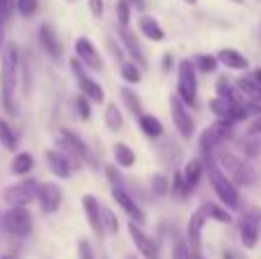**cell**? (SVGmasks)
<instances>
[{
  "mask_svg": "<svg viewBox=\"0 0 261 259\" xmlns=\"http://www.w3.org/2000/svg\"><path fill=\"white\" fill-rule=\"evenodd\" d=\"M71 71H73V76H76V83H78L81 94L85 96V99H90L92 103H103V101H106L103 87H101L94 78L87 76L85 69H83V64L78 62V60H71Z\"/></svg>",
  "mask_w": 261,
  "mask_h": 259,
  "instance_id": "10",
  "label": "cell"
},
{
  "mask_svg": "<svg viewBox=\"0 0 261 259\" xmlns=\"http://www.w3.org/2000/svg\"><path fill=\"white\" fill-rule=\"evenodd\" d=\"M216 58H218V62H220L225 69H229V71H248V69H250L248 55L241 53L239 48H231V46L220 48L216 53Z\"/></svg>",
  "mask_w": 261,
  "mask_h": 259,
  "instance_id": "17",
  "label": "cell"
},
{
  "mask_svg": "<svg viewBox=\"0 0 261 259\" xmlns=\"http://www.w3.org/2000/svg\"><path fill=\"white\" fill-rule=\"evenodd\" d=\"M138 28L149 41H156L158 44V41L165 39V30H163V25L153 16H149V14H142V16L138 18Z\"/></svg>",
  "mask_w": 261,
  "mask_h": 259,
  "instance_id": "24",
  "label": "cell"
},
{
  "mask_svg": "<svg viewBox=\"0 0 261 259\" xmlns=\"http://www.w3.org/2000/svg\"><path fill=\"white\" fill-rule=\"evenodd\" d=\"M206 220H208V216L199 206L197 211H193L188 225H186V241H188V248L193 255L202 252V234H204V227H206Z\"/></svg>",
  "mask_w": 261,
  "mask_h": 259,
  "instance_id": "11",
  "label": "cell"
},
{
  "mask_svg": "<svg viewBox=\"0 0 261 259\" xmlns=\"http://www.w3.org/2000/svg\"><path fill=\"white\" fill-rule=\"evenodd\" d=\"M76 55H78V62L85 64L87 69H92V71H101L103 69V60H101L99 50H96V46L92 44L87 37H78L76 39Z\"/></svg>",
  "mask_w": 261,
  "mask_h": 259,
  "instance_id": "14",
  "label": "cell"
},
{
  "mask_svg": "<svg viewBox=\"0 0 261 259\" xmlns=\"http://www.w3.org/2000/svg\"><path fill=\"white\" fill-rule=\"evenodd\" d=\"M35 168V159H32L30 154H28V151H21V154H16L14 156V161H12V174H28L30 172V170Z\"/></svg>",
  "mask_w": 261,
  "mask_h": 259,
  "instance_id": "32",
  "label": "cell"
},
{
  "mask_svg": "<svg viewBox=\"0 0 261 259\" xmlns=\"http://www.w3.org/2000/svg\"><path fill=\"white\" fill-rule=\"evenodd\" d=\"M236 133V124L229 119H216L213 124H208L199 136V149L202 156H213L220 147L227 145V140H231Z\"/></svg>",
  "mask_w": 261,
  "mask_h": 259,
  "instance_id": "4",
  "label": "cell"
},
{
  "mask_svg": "<svg viewBox=\"0 0 261 259\" xmlns=\"http://www.w3.org/2000/svg\"><path fill=\"white\" fill-rule=\"evenodd\" d=\"M172 259H193L190 255V248H188V241L179 234H174V248H172Z\"/></svg>",
  "mask_w": 261,
  "mask_h": 259,
  "instance_id": "37",
  "label": "cell"
},
{
  "mask_svg": "<svg viewBox=\"0 0 261 259\" xmlns=\"http://www.w3.org/2000/svg\"><path fill=\"white\" fill-rule=\"evenodd\" d=\"M39 44L50 58L58 60L60 55H62V44H60L58 35H55V30L48 25V23H44V25L39 28Z\"/></svg>",
  "mask_w": 261,
  "mask_h": 259,
  "instance_id": "22",
  "label": "cell"
},
{
  "mask_svg": "<svg viewBox=\"0 0 261 259\" xmlns=\"http://www.w3.org/2000/svg\"><path fill=\"white\" fill-rule=\"evenodd\" d=\"M170 113H172V122H174V128L181 136V140H193L197 126H195V119L190 115V108L176 94L170 96Z\"/></svg>",
  "mask_w": 261,
  "mask_h": 259,
  "instance_id": "7",
  "label": "cell"
},
{
  "mask_svg": "<svg viewBox=\"0 0 261 259\" xmlns=\"http://www.w3.org/2000/svg\"><path fill=\"white\" fill-rule=\"evenodd\" d=\"M101 220H103V229H106V234H117L119 232V220H117V216H115V211L113 209H101Z\"/></svg>",
  "mask_w": 261,
  "mask_h": 259,
  "instance_id": "36",
  "label": "cell"
},
{
  "mask_svg": "<svg viewBox=\"0 0 261 259\" xmlns=\"http://www.w3.org/2000/svg\"><path fill=\"white\" fill-rule=\"evenodd\" d=\"M87 7H90L92 16H94V18H101V16H103L106 3H103V0H87Z\"/></svg>",
  "mask_w": 261,
  "mask_h": 259,
  "instance_id": "45",
  "label": "cell"
},
{
  "mask_svg": "<svg viewBox=\"0 0 261 259\" xmlns=\"http://www.w3.org/2000/svg\"><path fill=\"white\" fill-rule=\"evenodd\" d=\"M113 151H115V161H117L119 168H133L135 165V151L130 149L126 142H117Z\"/></svg>",
  "mask_w": 261,
  "mask_h": 259,
  "instance_id": "30",
  "label": "cell"
},
{
  "mask_svg": "<svg viewBox=\"0 0 261 259\" xmlns=\"http://www.w3.org/2000/svg\"><path fill=\"white\" fill-rule=\"evenodd\" d=\"M128 259H138V257H128Z\"/></svg>",
  "mask_w": 261,
  "mask_h": 259,
  "instance_id": "57",
  "label": "cell"
},
{
  "mask_svg": "<svg viewBox=\"0 0 261 259\" xmlns=\"http://www.w3.org/2000/svg\"><path fill=\"white\" fill-rule=\"evenodd\" d=\"M241 145H243L245 156H250V159H254V156L261 154V142H257L252 136H245L243 140H241Z\"/></svg>",
  "mask_w": 261,
  "mask_h": 259,
  "instance_id": "40",
  "label": "cell"
},
{
  "mask_svg": "<svg viewBox=\"0 0 261 259\" xmlns=\"http://www.w3.org/2000/svg\"><path fill=\"white\" fill-rule=\"evenodd\" d=\"M216 96H222V99H229L234 101V103H243V96H241V92L236 90V83L231 81V78L227 76H220L216 81Z\"/></svg>",
  "mask_w": 261,
  "mask_h": 259,
  "instance_id": "26",
  "label": "cell"
},
{
  "mask_svg": "<svg viewBox=\"0 0 261 259\" xmlns=\"http://www.w3.org/2000/svg\"><path fill=\"white\" fill-rule=\"evenodd\" d=\"M236 227H239V239L241 246L245 250H254L259 246L261 239V211L259 206H250V209L241 211V216L236 218Z\"/></svg>",
  "mask_w": 261,
  "mask_h": 259,
  "instance_id": "6",
  "label": "cell"
},
{
  "mask_svg": "<svg viewBox=\"0 0 261 259\" xmlns=\"http://www.w3.org/2000/svg\"><path fill=\"white\" fill-rule=\"evenodd\" d=\"M248 76H250V78H252V81H254V83H257V85L261 87V67H254V69H252V71H250V73H248Z\"/></svg>",
  "mask_w": 261,
  "mask_h": 259,
  "instance_id": "49",
  "label": "cell"
},
{
  "mask_svg": "<svg viewBox=\"0 0 261 259\" xmlns=\"http://www.w3.org/2000/svg\"><path fill=\"white\" fill-rule=\"evenodd\" d=\"M14 7H16V0H0V25L12 16Z\"/></svg>",
  "mask_w": 261,
  "mask_h": 259,
  "instance_id": "43",
  "label": "cell"
},
{
  "mask_svg": "<svg viewBox=\"0 0 261 259\" xmlns=\"http://www.w3.org/2000/svg\"><path fill=\"white\" fill-rule=\"evenodd\" d=\"M151 191H153V195H158V197L167 195V193H170V179H167L163 172L153 174L151 177Z\"/></svg>",
  "mask_w": 261,
  "mask_h": 259,
  "instance_id": "38",
  "label": "cell"
},
{
  "mask_svg": "<svg viewBox=\"0 0 261 259\" xmlns=\"http://www.w3.org/2000/svg\"><path fill=\"white\" fill-rule=\"evenodd\" d=\"M46 161H48V170L60 179H67L71 177V168H81L78 165V159H69L67 154L62 151H55V149H48L46 151Z\"/></svg>",
  "mask_w": 261,
  "mask_h": 259,
  "instance_id": "15",
  "label": "cell"
},
{
  "mask_svg": "<svg viewBox=\"0 0 261 259\" xmlns=\"http://www.w3.org/2000/svg\"><path fill=\"white\" fill-rule=\"evenodd\" d=\"M119 37H122V44L126 48V55L133 58V62L138 64L140 69H147V58H144V50L140 46V39L128 30V28H119Z\"/></svg>",
  "mask_w": 261,
  "mask_h": 259,
  "instance_id": "19",
  "label": "cell"
},
{
  "mask_svg": "<svg viewBox=\"0 0 261 259\" xmlns=\"http://www.w3.org/2000/svg\"><path fill=\"white\" fill-rule=\"evenodd\" d=\"M204 161V168H206V177H208V184H211V191L216 193L218 202L222 206L236 214V211L243 209V197H241V188L222 172V168L218 165V161L213 156H202Z\"/></svg>",
  "mask_w": 261,
  "mask_h": 259,
  "instance_id": "2",
  "label": "cell"
},
{
  "mask_svg": "<svg viewBox=\"0 0 261 259\" xmlns=\"http://www.w3.org/2000/svg\"><path fill=\"white\" fill-rule=\"evenodd\" d=\"M181 174H184V182H186V186H188V191H190V193H195V188L199 186L202 177L206 174V168H204V161H202V159H190L188 163L184 165Z\"/></svg>",
  "mask_w": 261,
  "mask_h": 259,
  "instance_id": "20",
  "label": "cell"
},
{
  "mask_svg": "<svg viewBox=\"0 0 261 259\" xmlns=\"http://www.w3.org/2000/svg\"><path fill=\"white\" fill-rule=\"evenodd\" d=\"M37 200H39V206L44 214H55L62 204V188L58 184H39Z\"/></svg>",
  "mask_w": 261,
  "mask_h": 259,
  "instance_id": "16",
  "label": "cell"
},
{
  "mask_svg": "<svg viewBox=\"0 0 261 259\" xmlns=\"http://www.w3.org/2000/svg\"><path fill=\"white\" fill-rule=\"evenodd\" d=\"M119 94H122V101L126 103V110H130V113H133L135 117H140V115H142V101H140L138 92L124 85L122 90H119Z\"/></svg>",
  "mask_w": 261,
  "mask_h": 259,
  "instance_id": "31",
  "label": "cell"
},
{
  "mask_svg": "<svg viewBox=\"0 0 261 259\" xmlns=\"http://www.w3.org/2000/svg\"><path fill=\"white\" fill-rule=\"evenodd\" d=\"M170 193H172V197H176V200H186V197L190 195L188 186H186V182H184V174H181V170H179V172H174V177H172Z\"/></svg>",
  "mask_w": 261,
  "mask_h": 259,
  "instance_id": "33",
  "label": "cell"
},
{
  "mask_svg": "<svg viewBox=\"0 0 261 259\" xmlns=\"http://www.w3.org/2000/svg\"><path fill=\"white\" fill-rule=\"evenodd\" d=\"M37 191H39V182H35V179H23V182L5 188L3 200L7 202L9 206H28L37 197Z\"/></svg>",
  "mask_w": 261,
  "mask_h": 259,
  "instance_id": "8",
  "label": "cell"
},
{
  "mask_svg": "<svg viewBox=\"0 0 261 259\" xmlns=\"http://www.w3.org/2000/svg\"><path fill=\"white\" fill-rule=\"evenodd\" d=\"M113 200L122 206V211L130 218V223H135V225H144V223H147V214H144V209L133 200V195H130L126 188H122V186L113 188Z\"/></svg>",
  "mask_w": 261,
  "mask_h": 259,
  "instance_id": "12",
  "label": "cell"
},
{
  "mask_svg": "<svg viewBox=\"0 0 261 259\" xmlns=\"http://www.w3.org/2000/svg\"><path fill=\"white\" fill-rule=\"evenodd\" d=\"M199 81H197V69H195L193 60H181L176 67V96L184 101L188 108H197L199 106Z\"/></svg>",
  "mask_w": 261,
  "mask_h": 259,
  "instance_id": "5",
  "label": "cell"
},
{
  "mask_svg": "<svg viewBox=\"0 0 261 259\" xmlns=\"http://www.w3.org/2000/svg\"><path fill=\"white\" fill-rule=\"evenodd\" d=\"M60 140H62V145L67 147V149L71 151V154L76 156V159H81V161H90V163H92V154H90V149H87V145H85V142H83L73 131L64 128V131L60 133Z\"/></svg>",
  "mask_w": 261,
  "mask_h": 259,
  "instance_id": "21",
  "label": "cell"
},
{
  "mask_svg": "<svg viewBox=\"0 0 261 259\" xmlns=\"http://www.w3.org/2000/svg\"><path fill=\"white\" fill-rule=\"evenodd\" d=\"M130 5H135L138 9H144V0H128Z\"/></svg>",
  "mask_w": 261,
  "mask_h": 259,
  "instance_id": "51",
  "label": "cell"
},
{
  "mask_svg": "<svg viewBox=\"0 0 261 259\" xmlns=\"http://www.w3.org/2000/svg\"><path fill=\"white\" fill-rule=\"evenodd\" d=\"M78 257L81 259H96L90 241H85V239H81V243H78Z\"/></svg>",
  "mask_w": 261,
  "mask_h": 259,
  "instance_id": "44",
  "label": "cell"
},
{
  "mask_svg": "<svg viewBox=\"0 0 261 259\" xmlns=\"http://www.w3.org/2000/svg\"><path fill=\"white\" fill-rule=\"evenodd\" d=\"M5 46H7V44H5V28L0 25V58H3V50H5Z\"/></svg>",
  "mask_w": 261,
  "mask_h": 259,
  "instance_id": "50",
  "label": "cell"
},
{
  "mask_svg": "<svg viewBox=\"0 0 261 259\" xmlns=\"http://www.w3.org/2000/svg\"><path fill=\"white\" fill-rule=\"evenodd\" d=\"M128 234H130V241H133L135 250L140 252L144 259H158L161 257V250H158V243L144 232L140 225L128 223Z\"/></svg>",
  "mask_w": 261,
  "mask_h": 259,
  "instance_id": "13",
  "label": "cell"
},
{
  "mask_svg": "<svg viewBox=\"0 0 261 259\" xmlns=\"http://www.w3.org/2000/svg\"><path fill=\"white\" fill-rule=\"evenodd\" d=\"M67 3H76V0H67Z\"/></svg>",
  "mask_w": 261,
  "mask_h": 259,
  "instance_id": "56",
  "label": "cell"
},
{
  "mask_svg": "<svg viewBox=\"0 0 261 259\" xmlns=\"http://www.w3.org/2000/svg\"><path fill=\"white\" fill-rule=\"evenodd\" d=\"M3 225L12 237L25 239V237H30V232H32V216L25 206H9V211L3 218Z\"/></svg>",
  "mask_w": 261,
  "mask_h": 259,
  "instance_id": "9",
  "label": "cell"
},
{
  "mask_svg": "<svg viewBox=\"0 0 261 259\" xmlns=\"http://www.w3.org/2000/svg\"><path fill=\"white\" fill-rule=\"evenodd\" d=\"M202 209H204V214L208 216V220H216V223H220V225H231L234 223V214H231L227 206H222L220 202L204 200Z\"/></svg>",
  "mask_w": 261,
  "mask_h": 259,
  "instance_id": "23",
  "label": "cell"
},
{
  "mask_svg": "<svg viewBox=\"0 0 261 259\" xmlns=\"http://www.w3.org/2000/svg\"><path fill=\"white\" fill-rule=\"evenodd\" d=\"M213 159L218 161L222 172L239 188H252L254 184H257V170H254L243 156L236 154V151L227 149V147H220V149L213 154Z\"/></svg>",
  "mask_w": 261,
  "mask_h": 259,
  "instance_id": "3",
  "label": "cell"
},
{
  "mask_svg": "<svg viewBox=\"0 0 261 259\" xmlns=\"http://www.w3.org/2000/svg\"><path fill=\"white\" fill-rule=\"evenodd\" d=\"M76 108H78V115H81V119H90L92 117V101L85 99L83 94L76 99Z\"/></svg>",
  "mask_w": 261,
  "mask_h": 259,
  "instance_id": "42",
  "label": "cell"
},
{
  "mask_svg": "<svg viewBox=\"0 0 261 259\" xmlns=\"http://www.w3.org/2000/svg\"><path fill=\"white\" fill-rule=\"evenodd\" d=\"M103 122H106V126H108L113 133L122 131V126H124V115H122V110H119L117 103H108V106H106V110H103Z\"/></svg>",
  "mask_w": 261,
  "mask_h": 259,
  "instance_id": "28",
  "label": "cell"
},
{
  "mask_svg": "<svg viewBox=\"0 0 261 259\" xmlns=\"http://www.w3.org/2000/svg\"><path fill=\"white\" fill-rule=\"evenodd\" d=\"M234 83H236V90L241 92V96H243L245 101H254V103H261V87H259L250 76H245V73H243V76L234 78Z\"/></svg>",
  "mask_w": 261,
  "mask_h": 259,
  "instance_id": "25",
  "label": "cell"
},
{
  "mask_svg": "<svg viewBox=\"0 0 261 259\" xmlns=\"http://www.w3.org/2000/svg\"><path fill=\"white\" fill-rule=\"evenodd\" d=\"M186 3H188V5H195V3H197V0H186Z\"/></svg>",
  "mask_w": 261,
  "mask_h": 259,
  "instance_id": "55",
  "label": "cell"
},
{
  "mask_svg": "<svg viewBox=\"0 0 261 259\" xmlns=\"http://www.w3.org/2000/svg\"><path fill=\"white\" fill-rule=\"evenodd\" d=\"M39 9V3L37 0H16V12L21 14V16H32V14Z\"/></svg>",
  "mask_w": 261,
  "mask_h": 259,
  "instance_id": "41",
  "label": "cell"
},
{
  "mask_svg": "<svg viewBox=\"0 0 261 259\" xmlns=\"http://www.w3.org/2000/svg\"><path fill=\"white\" fill-rule=\"evenodd\" d=\"M193 64L199 73H216L218 67H220V62H218L216 55H208V53H197L193 58Z\"/></svg>",
  "mask_w": 261,
  "mask_h": 259,
  "instance_id": "29",
  "label": "cell"
},
{
  "mask_svg": "<svg viewBox=\"0 0 261 259\" xmlns=\"http://www.w3.org/2000/svg\"><path fill=\"white\" fill-rule=\"evenodd\" d=\"M245 136H252V138H259V136H261V117H257V119H250Z\"/></svg>",
  "mask_w": 261,
  "mask_h": 259,
  "instance_id": "46",
  "label": "cell"
},
{
  "mask_svg": "<svg viewBox=\"0 0 261 259\" xmlns=\"http://www.w3.org/2000/svg\"><path fill=\"white\" fill-rule=\"evenodd\" d=\"M161 67H163V71H170V69L174 67V58H172V53H165V55H163Z\"/></svg>",
  "mask_w": 261,
  "mask_h": 259,
  "instance_id": "48",
  "label": "cell"
},
{
  "mask_svg": "<svg viewBox=\"0 0 261 259\" xmlns=\"http://www.w3.org/2000/svg\"><path fill=\"white\" fill-rule=\"evenodd\" d=\"M138 126H140V131L144 133L147 138H161L163 136V122L156 117V115H149V113H142L138 117Z\"/></svg>",
  "mask_w": 261,
  "mask_h": 259,
  "instance_id": "27",
  "label": "cell"
},
{
  "mask_svg": "<svg viewBox=\"0 0 261 259\" xmlns=\"http://www.w3.org/2000/svg\"><path fill=\"white\" fill-rule=\"evenodd\" d=\"M117 23H119V28H128V23H130V3L128 0H117Z\"/></svg>",
  "mask_w": 261,
  "mask_h": 259,
  "instance_id": "39",
  "label": "cell"
},
{
  "mask_svg": "<svg viewBox=\"0 0 261 259\" xmlns=\"http://www.w3.org/2000/svg\"><path fill=\"white\" fill-rule=\"evenodd\" d=\"M122 78L128 85H138V83L142 81V69L135 62H122Z\"/></svg>",
  "mask_w": 261,
  "mask_h": 259,
  "instance_id": "34",
  "label": "cell"
},
{
  "mask_svg": "<svg viewBox=\"0 0 261 259\" xmlns=\"http://www.w3.org/2000/svg\"><path fill=\"white\" fill-rule=\"evenodd\" d=\"M0 145H3L7 151L16 149V136H14L12 126H9L5 119H0Z\"/></svg>",
  "mask_w": 261,
  "mask_h": 259,
  "instance_id": "35",
  "label": "cell"
},
{
  "mask_svg": "<svg viewBox=\"0 0 261 259\" xmlns=\"http://www.w3.org/2000/svg\"><path fill=\"white\" fill-rule=\"evenodd\" d=\"M83 211H85V218H87V225L92 227V232L96 234V237H103L106 229H103V220H101V209L103 206L99 204V200H96L94 195H83Z\"/></svg>",
  "mask_w": 261,
  "mask_h": 259,
  "instance_id": "18",
  "label": "cell"
},
{
  "mask_svg": "<svg viewBox=\"0 0 261 259\" xmlns=\"http://www.w3.org/2000/svg\"><path fill=\"white\" fill-rule=\"evenodd\" d=\"M231 3H236V5H241V3H245V0H231Z\"/></svg>",
  "mask_w": 261,
  "mask_h": 259,
  "instance_id": "54",
  "label": "cell"
},
{
  "mask_svg": "<svg viewBox=\"0 0 261 259\" xmlns=\"http://www.w3.org/2000/svg\"><path fill=\"white\" fill-rule=\"evenodd\" d=\"M0 259H16L14 255H5V257H0Z\"/></svg>",
  "mask_w": 261,
  "mask_h": 259,
  "instance_id": "53",
  "label": "cell"
},
{
  "mask_svg": "<svg viewBox=\"0 0 261 259\" xmlns=\"http://www.w3.org/2000/svg\"><path fill=\"white\" fill-rule=\"evenodd\" d=\"M18 71H21V55L16 44H7L0 58V96L3 106L9 115L16 113V90H18Z\"/></svg>",
  "mask_w": 261,
  "mask_h": 259,
  "instance_id": "1",
  "label": "cell"
},
{
  "mask_svg": "<svg viewBox=\"0 0 261 259\" xmlns=\"http://www.w3.org/2000/svg\"><path fill=\"white\" fill-rule=\"evenodd\" d=\"M222 257H225V259H234V255H231V252H225Z\"/></svg>",
  "mask_w": 261,
  "mask_h": 259,
  "instance_id": "52",
  "label": "cell"
},
{
  "mask_svg": "<svg viewBox=\"0 0 261 259\" xmlns=\"http://www.w3.org/2000/svg\"><path fill=\"white\" fill-rule=\"evenodd\" d=\"M106 44H108L110 46V50H113V58L115 60H122V48H119V46L117 44H115V39H113V37H108V39H106Z\"/></svg>",
  "mask_w": 261,
  "mask_h": 259,
  "instance_id": "47",
  "label": "cell"
}]
</instances>
